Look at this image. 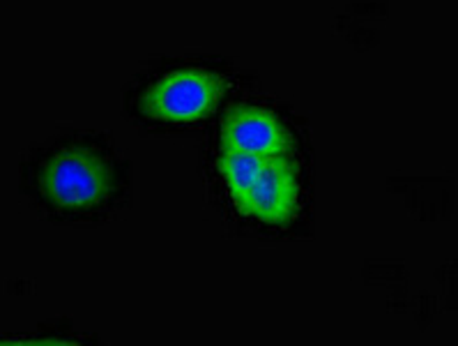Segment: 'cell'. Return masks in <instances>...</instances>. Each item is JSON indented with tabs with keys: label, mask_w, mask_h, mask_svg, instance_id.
I'll return each instance as SVG.
<instances>
[{
	"label": "cell",
	"mask_w": 458,
	"mask_h": 346,
	"mask_svg": "<svg viewBox=\"0 0 458 346\" xmlns=\"http://www.w3.org/2000/svg\"><path fill=\"white\" fill-rule=\"evenodd\" d=\"M0 346H42L35 342H0Z\"/></svg>",
	"instance_id": "8992f818"
},
{
	"label": "cell",
	"mask_w": 458,
	"mask_h": 346,
	"mask_svg": "<svg viewBox=\"0 0 458 346\" xmlns=\"http://www.w3.org/2000/svg\"><path fill=\"white\" fill-rule=\"evenodd\" d=\"M300 199V183L297 171L286 155L267 157L259 180L251 187L240 211L260 222L281 224L288 222Z\"/></svg>",
	"instance_id": "277c9868"
},
{
	"label": "cell",
	"mask_w": 458,
	"mask_h": 346,
	"mask_svg": "<svg viewBox=\"0 0 458 346\" xmlns=\"http://www.w3.org/2000/svg\"><path fill=\"white\" fill-rule=\"evenodd\" d=\"M267 157H256L247 155V152H235V151H224L221 148L219 155V171L226 180V187L231 192L233 201L238 203V208L242 206V201L247 199L251 187L259 180L260 171H263V164Z\"/></svg>",
	"instance_id": "5b68a950"
},
{
	"label": "cell",
	"mask_w": 458,
	"mask_h": 346,
	"mask_svg": "<svg viewBox=\"0 0 458 346\" xmlns=\"http://www.w3.org/2000/svg\"><path fill=\"white\" fill-rule=\"evenodd\" d=\"M42 346H76V344H70V342H47V344Z\"/></svg>",
	"instance_id": "52a82bcc"
},
{
	"label": "cell",
	"mask_w": 458,
	"mask_h": 346,
	"mask_svg": "<svg viewBox=\"0 0 458 346\" xmlns=\"http://www.w3.org/2000/svg\"><path fill=\"white\" fill-rule=\"evenodd\" d=\"M221 143L224 151L256 157H281L293 148V136L270 108L244 104L228 111L221 125Z\"/></svg>",
	"instance_id": "3957f363"
},
{
	"label": "cell",
	"mask_w": 458,
	"mask_h": 346,
	"mask_svg": "<svg viewBox=\"0 0 458 346\" xmlns=\"http://www.w3.org/2000/svg\"><path fill=\"white\" fill-rule=\"evenodd\" d=\"M228 88V76L212 65H178L140 88L136 111L150 123L191 125L208 118Z\"/></svg>",
	"instance_id": "7a4b0ae2"
},
{
	"label": "cell",
	"mask_w": 458,
	"mask_h": 346,
	"mask_svg": "<svg viewBox=\"0 0 458 346\" xmlns=\"http://www.w3.org/2000/svg\"><path fill=\"white\" fill-rule=\"evenodd\" d=\"M120 180L111 148L90 136H72L49 146L33 173L39 199L60 215L99 212L115 199Z\"/></svg>",
	"instance_id": "6da1fadb"
}]
</instances>
